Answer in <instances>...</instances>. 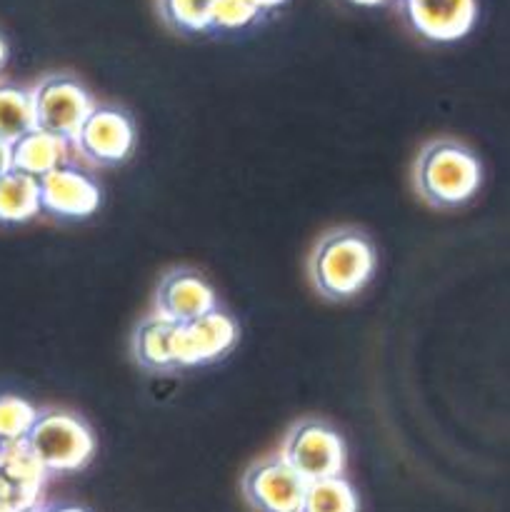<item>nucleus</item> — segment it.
I'll list each match as a JSON object with an SVG mask.
<instances>
[{"label": "nucleus", "instance_id": "obj_3", "mask_svg": "<svg viewBox=\"0 0 510 512\" xmlns=\"http://www.w3.org/2000/svg\"><path fill=\"white\" fill-rule=\"evenodd\" d=\"M25 440L48 475L78 473L95 455L90 425L65 410H40Z\"/></svg>", "mask_w": 510, "mask_h": 512}, {"label": "nucleus", "instance_id": "obj_9", "mask_svg": "<svg viewBox=\"0 0 510 512\" xmlns=\"http://www.w3.org/2000/svg\"><path fill=\"white\" fill-rule=\"evenodd\" d=\"M305 480L280 455L255 463L243 478V495L258 512H300Z\"/></svg>", "mask_w": 510, "mask_h": 512}, {"label": "nucleus", "instance_id": "obj_20", "mask_svg": "<svg viewBox=\"0 0 510 512\" xmlns=\"http://www.w3.org/2000/svg\"><path fill=\"white\" fill-rule=\"evenodd\" d=\"M40 410L15 395H0V445L28 438Z\"/></svg>", "mask_w": 510, "mask_h": 512}, {"label": "nucleus", "instance_id": "obj_13", "mask_svg": "<svg viewBox=\"0 0 510 512\" xmlns=\"http://www.w3.org/2000/svg\"><path fill=\"white\" fill-rule=\"evenodd\" d=\"M173 333L175 323L150 315L140 320L133 333V358L150 373H173Z\"/></svg>", "mask_w": 510, "mask_h": 512}, {"label": "nucleus", "instance_id": "obj_1", "mask_svg": "<svg viewBox=\"0 0 510 512\" xmlns=\"http://www.w3.org/2000/svg\"><path fill=\"white\" fill-rule=\"evenodd\" d=\"M480 185L483 165L468 145L453 138L433 140L415 160V188L433 208H460L475 198Z\"/></svg>", "mask_w": 510, "mask_h": 512}, {"label": "nucleus", "instance_id": "obj_4", "mask_svg": "<svg viewBox=\"0 0 510 512\" xmlns=\"http://www.w3.org/2000/svg\"><path fill=\"white\" fill-rule=\"evenodd\" d=\"M280 458L305 480L338 478L345 470V443L323 420H303L285 438Z\"/></svg>", "mask_w": 510, "mask_h": 512}, {"label": "nucleus", "instance_id": "obj_16", "mask_svg": "<svg viewBox=\"0 0 510 512\" xmlns=\"http://www.w3.org/2000/svg\"><path fill=\"white\" fill-rule=\"evenodd\" d=\"M30 130H35L33 93L8 80H0V140L13 145Z\"/></svg>", "mask_w": 510, "mask_h": 512}, {"label": "nucleus", "instance_id": "obj_21", "mask_svg": "<svg viewBox=\"0 0 510 512\" xmlns=\"http://www.w3.org/2000/svg\"><path fill=\"white\" fill-rule=\"evenodd\" d=\"M8 170H13V155H10V143L0 140V178H3Z\"/></svg>", "mask_w": 510, "mask_h": 512}, {"label": "nucleus", "instance_id": "obj_5", "mask_svg": "<svg viewBox=\"0 0 510 512\" xmlns=\"http://www.w3.org/2000/svg\"><path fill=\"white\" fill-rule=\"evenodd\" d=\"M30 93L35 105V128L48 130L70 143L95 108L93 95L73 75H48Z\"/></svg>", "mask_w": 510, "mask_h": 512}, {"label": "nucleus", "instance_id": "obj_11", "mask_svg": "<svg viewBox=\"0 0 510 512\" xmlns=\"http://www.w3.org/2000/svg\"><path fill=\"white\" fill-rule=\"evenodd\" d=\"M215 308H218L215 290L195 270H170L155 288V315L175 325L203 318Z\"/></svg>", "mask_w": 510, "mask_h": 512}, {"label": "nucleus", "instance_id": "obj_18", "mask_svg": "<svg viewBox=\"0 0 510 512\" xmlns=\"http://www.w3.org/2000/svg\"><path fill=\"white\" fill-rule=\"evenodd\" d=\"M210 3L213 0H158V13L165 20V25L178 30V33H208Z\"/></svg>", "mask_w": 510, "mask_h": 512}, {"label": "nucleus", "instance_id": "obj_14", "mask_svg": "<svg viewBox=\"0 0 510 512\" xmlns=\"http://www.w3.org/2000/svg\"><path fill=\"white\" fill-rule=\"evenodd\" d=\"M0 475L28 500L30 505H40V493L48 480V470L43 468L28 440L8 443L0 448Z\"/></svg>", "mask_w": 510, "mask_h": 512}, {"label": "nucleus", "instance_id": "obj_17", "mask_svg": "<svg viewBox=\"0 0 510 512\" xmlns=\"http://www.w3.org/2000/svg\"><path fill=\"white\" fill-rule=\"evenodd\" d=\"M358 493L353 485L338 475V478L315 480L305 485L303 505L300 512H358Z\"/></svg>", "mask_w": 510, "mask_h": 512}, {"label": "nucleus", "instance_id": "obj_26", "mask_svg": "<svg viewBox=\"0 0 510 512\" xmlns=\"http://www.w3.org/2000/svg\"><path fill=\"white\" fill-rule=\"evenodd\" d=\"M23 512H48V508H43V505H38V508H30V510H23Z\"/></svg>", "mask_w": 510, "mask_h": 512}, {"label": "nucleus", "instance_id": "obj_27", "mask_svg": "<svg viewBox=\"0 0 510 512\" xmlns=\"http://www.w3.org/2000/svg\"><path fill=\"white\" fill-rule=\"evenodd\" d=\"M0 448H3V445H0Z\"/></svg>", "mask_w": 510, "mask_h": 512}, {"label": "nucleus", "instance_id": "obj_8", "mask_svg": "<svg viewBox=\"0 0 510 512\" xmlns=\"http://www.w3.org/2000/svg\"><path fill=\"white\" fill-rule=\"evenodd\" d=\"M408 28L428 43H455L473 30L478 0H398Z\"/></svg>", "mask_w": 510, "mask_h": 512}, {"label": "nucleus", "instance_id": "obj_23", "mask_svg": "<svg viewBox=\"0 0 510 512\" xmlns=\"http://www.w3.org/2000/svg\"><path fill=\"white\" fill-rule=\"evenodd\" d=\"M348 3L363 5V8H375V5H388L393 3V0H348ZM395 3H398V0H395Z\"/></svg>", "mask_w": 510, "mask_h": 512}, {"label": "nucleus", "instance_id": "obj_22", "mask_svg": "<svg viewBox=\"0 0 510 512\" xmlns=\"http://www.w3.org/2000/svg\"><path fill=\"white\" fill-rule=\"evenodd\" d=\"M255 5H258L260 10H263L265 15L268 13H273V10H278V8H283L285 3H288V0H253Z\"/></svg>", "mask_w": 510, "mask_h": 512}, {"label": "nucleus", "instance_id": "obj_15", "mask_svg": "<svg viewBox=\"0 0 510 512\" xmlns=\"http://www.w3.org/2000/svg\"><path fill=\"white\" fill-rule=\"evenodd\" d=\"M43 213L38 178L8 170L0 178V225H23Z\"/></svg>", "mask_w": 510, "mask_h": 512}, {"label": "nucleus", "instance_id": "obj_10", "mask_svg": "<svg viewBox=\"0 0 510 512\" xmlns=\"http://www.w3.org/2000/svg\"><path fill=\"white\" fill-rule=\"evenodd\" d=\"M40 183V208L45 215L60 220H85L100 208V185L75 163L63 165L43 175Z\"/></svg>", "mask_w": 510, "mask_h": 512}, {"label": "nucleus", "instance_id": "obj_12", "mask_svg": "<svg viewBox=\"0 0 510 512\" xmlns=\"http://www.w3.org/2000/svg\"><path fill=\"white\" fill-rule=\"evenodd\" d=\"M10 155H13V170L40 180L43 175L73 163L75 150L70 140L35 128L10 145Z\"/></svg>", "mask_w": 510, "mask_h": 512}, {"label": "nucleus", "instance_id": "obj_2", "mask_svg": "<svg viewBox=\"0 0 510 512\" xmlns=\"http://www.w3.org/2000/svg\"><path fill=\"white\" fill-rule=\"evenodd\" d=\"M375 248L360 230L340 228L323 235L310 255V280L328 300L355 298L375 273Z\"/></svg>", "mask_w": 510, "mask_h": 512}, {"label": "nucleus", "instance_id": "obj_25", "mask_svg": "<svg viewBox=\"0 0 510 512\" xmlns=\"http://www.w3.org/2000/svg\"><path fill=\"white\" fill-rule=\"evenodd\" d=\"M48 512H88V510L75 508V505H58V508H48Z\"/></svg>", "mask_w": 510, "mask_h": 512}, {"label": "nucleus", "instance_id": "obj_24", "mask_svg": "<svg viewBox=\"0 0 510 512\" xmlns=\"http://www.w3.org/2000/svg\"><path fill=\"white\" fill-rule=\"evenodd\" d=\"M8 55H10L8 43H5L3 33H0V70H3V68H5V63H8Z\"/></svg>", "mask_w": 510, "mask_h": 512}, {"label": "nucleus", "instance_id": "obj_7", "mask_svg": "<svg viewBox=\"0 0 510 512\" xmlns=\"http://www.w3.org/2000/svg\"><path fill=\"white\" fill-rule=\"evenodd\" d=\"M135 148V125L118 105H95L73 138L78 158L90 165H118Z\"/></svg>", "mask_w": 510, "mask_h": 512}, {"label": "nucleus", "instance_id": "obj_6", "mask_svg": "<svg viewBox=\"0 0 510 512\" xmlns=\"http://www.w3.org/2000/svg\"><path fill=\"white\" fill-rule=\"evenodd\" d=\"M238 323L225 310L215 308L203 318L175 325L173 365L175 370L203 368L223 360L238 345Z\"/></svg>", "mask_w": 510, "mask_h": 512}, {"label": "nucleus", "instance_id": "obj_19", "mask_svg": "<svg viewBox=\"0 0 510 512\" xmlns=\"http://www.w3.org/2000/svg\"><path fill=\"white\" fill-rule=\"evenodd\" d=\"M265 18L263 10L253 0H213L210 3V30L218 33H238L253 28Z\"/></svg>", "mask_w": 510, "mask_h": 512}]
</instances>
